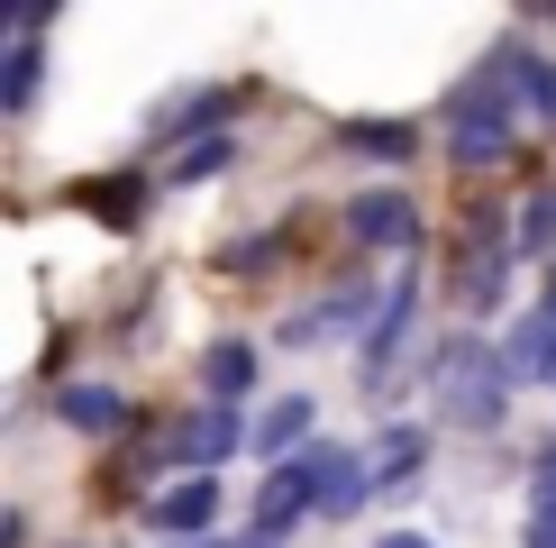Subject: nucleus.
<instances>
[{"label":"nucleus","instance_id":"12","mask_svg":"<svg viewBox=\"0 0 556 548\" xmlns=\"http://www.w3.org/2000/svg\"><path fill=\"white\" fill-rule=\"evenodd\" d=\"M502 375H511V384H556V320H539V311H529L520 320V329L511 338H502Z\"/></svg>","mask_w":556,"mask_h":548},{"label":"nucleus","instance_id":"11","mask_svg":"<svg viewBox=\"0 0 556 548\" xmlns=\"http://www.w3.org/2000/svg\"><path fill=\"white\" fill-rule=\"evenodd\" d=\"M55 411H64V429H91V439H110V429L137 421V402L119 394V384H64Z\"/></svg>","mask_w":556,"mask_h":548},{"label":"nucleus","instance_id":"22","mask_svg":"<svg viewBox=\"0 0 556 548\" xmlns=\"http://www.w3.org/2000/svg\"><path fill=\"white\" fill-rule=\"evenodd\" d=\"M18 539H28V521H18V512H0V548H18Z\"/></svg>","mask_w":556,"mask_h":548},{"label":"nucleus","instance_id":"9","mask_svg":"<svg viewBox=\"0 0 556 548\" xmlns=\"http://www.w3.org/2000/svg\"><path fill=\"white\" fill-rule=\"evenodd\" d=\"M64 201L91 211L101 228H137L147 220V174H83V183H64Z\"/></svg>","mask_w":556,"mask_h":548},{"label":"nucleus","instance_id":"15","mask_svg":"<svg viewBox=\"0 0 556 548\" xmlns=\"http://www.w3.org/2000/svg\"><path fill=\"white\" fill-rule=\"evenodd\" d=\"M201 384H211L219 411H238V394L256 384V338H219V348L201 357Z\"/></svg>","mask_w":556,"mask_h":548},{"label":"nucleus","instance_id":"20","mask_svg":"<svg viewBox=\"0 0 556 548\" xmlns=\"http://www.w3.org/2000/svg\"><path fill=\"white\" fill-rule=\"evenodd\" d=\"M520 548H556V512H529V531H520Z\"/></svg>","mask_w":556,"mask_h":548},{"label":"nucleus","instance_id":"19","mask_svg":"<svg viewBox=\"0 0 556 548\" xmlns=\"http://www.w3.org/2000/svg\"><path fill=\"white\" fill-rule=\"evenodd\" d=\"M529 494H539V512H556V448H539V466H529Z\"/></svg>","mask_w":556,"mask_h":548},{"label":"nucleus","instance_id":"23","mask_svg":"<svg viewBox=\"0 0 556 548\" xmlns=\"http://www.w3.org/2000/svg\"><path fill=\"white\" fill-rule=\"evenodd\" d=\"M192 548H274V539H256V531H247V539H192Z\"/></svg>","mask_w":556,"mask_h":548},{"label":"nucleus","instance_id":"5","mask_svg":"<svg viewBox=\"0 0 556 548\" xmlns=\"http://www.w3.org/2000/svg\"><path fill=\"white\" fill-rule=\"evenodd\" d=\"M410 311H420V284H392L383 302H375V320H365V357H356V375L375 384H392V357H402V338H410Z\"/></svg>","mask_w":556,"mask_h":548},{"label":"nucleus","instance_id":"3","mask_svg":"<svg viewBox=\"0 0 556 548\" xmlns=\"http://www.w3.org/2000/svg\"><path fill=\"white\" fill-rule=\"evenodd\" d=\"M346 238L356 247H420V201L402 183H375V192L346 201Z\"/></svg>","mask_w":556,"mask_h":548},{"label":"nucleus","instance_id":"17","mask_svg":"<svg viewBox=\"0 0 556 548\" xmlns=\"http://www.w3.org/2000/svg\"><path fill=\"white\" fill-rule=\"evenodd\" d=\"M228 165H238V137H228V128H211L201 147H174V183H182V192L211 183V174H228Z\"/></svg>","mask_w":556,"mask_h":548},{"label":"nucleus","instance_id":"1","mask_svg":"<svg viewBox=\"0 0 556 548\" xmlns=\"http://www.w3.org/2000/svg\"><path fill=\"white\" fill-rule=\"evenodd\" d=\"M511 128H520V110H511V91H502V74H493V64H475V74L447 91V155L466 174L511 165V147H520Z\"/></svg>","mask_w":556,"mask_h":548},{"label":"nucleus","instance_id":"24","mask_svg":"<svg viewBox=\"0 0 556 548\" xmlns=\"http://www.w3.org/2000/svg\"><path fill=\"white\" fill-rule=\"evenodd\" d=\"M539 320H556V257H547V302H539Z\"/></svg>","mask_w":556,"mask_h":548},{"label":"nucleus","instance_id":"10","mask_svg":"<svg viewBox=\"0 0 556 548\" xmlns=\"http://www.w3.org/2000/svg\"><path fill=\"white\" fill-rule=\"evenodd\" d=\"M311 421H319V411H311V394H274V402H265V421L247 429V448L283 466V457H301V448H311Z\"/></svg>","mask_w":556,"mask_h":548},{"label":"nucleus","instance_id":"6","mask_svg":"<svg viewBox=\"0 0 556 548\" xmlns=\"http://www.w3.org/2000/svg\"><path fill=\"white\" fill-rule=\"evenodd\" d=\"M483 64L502 74L511 110H529V120H547V128H556V55H539V46H493Z\"/></svg>","mask_w":556,"mask_h":548},{"label":"nucleus","instance_id":"14","mask_svg":"<svg viewBox=\"0 0 556 548\" xmlns=\"http://www.w3.org/2000/svg\"><path fill=\"white\" fill-rule=\"evenodd\" d=\"M338 147L375 155V165H410V155H420V128L410 120H338Z\"/></svg>","mask_w":556,"mask_h":548},{"label":"nucleus","instance_id":"13","mask_svg":"<svg viewBox=\"0 0 556 548\" xmlns=\"http://www.w3.org/2000/svg\"><path fill=\"white\" fill-rule=\"evenodd\" d=\"M420 466H429V429L392 421V429H383V448L365 457V485H375V494H392V485H410V475H420Z\"/></svg>","mask_w":556,"mask_h":548},{"label":"nucleus","instance_id":"21","mask_svg":"<svg viewBox=\"0 0 556 548\" xmlns=\"http://www.w3.org/2000/svg\"><path fill=\"white\" fill-rule=\"evenodd\" d=\"M375 548H438V539H420V531H383Z\"/></svg>","mask_w":556,"mask_h":548},{"label":"nucleus","instance_id":"7","mask_svg":"<svg viewBox=\"0 0 556 548\" xmlns=\"http://www.w3.org/2000/svg\"><path fill=\"white\" fill-rule=\"evenodd\" d=\"M147 521H155V531H165L174 548L211 539V521H219V485H211V475H182V485H165V494L147 502Z\"/></svg>","mask_w":556,"mask_h":548},{"label":"nucleus","instance_id":"4","mask_svg":"<svg viewBox=\"0 0 556 548\" xmlns=\"http://www.w3.org/2000/svg\"><path fill=\"white\" fill-rule=\"evenodd\" d=\"M301 466H311V512L346 521V512H365V502H375V485H365V457H356V448H301Z\"/></svg>","mask_w":556,"mask_h":548},{"label":"nucleus","instance_id":"16","mask_svg":"<svg viewBox=\"0 0 556 548\" xmlns=\"http://www.w3.org/2000/svg\"><path fill=\"white\" fill-rule=\"evenodd\" d=\"M511 257H556V183L520 201V228H511Z\"/></svg>","mask_w":556,"mask_h":548},{"label":"nucleus","instance_id":"8","mask_svg":"<svg viewBox=\"0 0 556 548\" xmlns=\"http://www.w3.org/2000/svg\"><path fill=\"white\" fill-rule=\"evenodd\" d=\"M238 448H247V421H238V411H219V402L192 411V421L165 439V457H174V466H192V475H211L219 457H238Z\"/></svg>","mask_w":556,"mask_h":548},{"label":"nucleus","instance_id":"2","mask_svg":"<svg viewBox=\"0 0 556 548\" xmlns=\"http://www.w3.org/2000/svg\"><path fill=\"white\" fill-rule=\"evenodd\" d=\"M429 384L466 429H502V411H511V375H502V357L483 348V338H447V348L429 357Z\"/></svg>","mask_w":556,"mask_h":548},{"label":"nucleus","instance_id":"18","mask_svg":"<svg viewBox=\"0 0 556 548\" xmlns=\"http://www.w3.org/2000/svg\"><path fill=\"white\" fill-rule=\"evenodd\" d=\"M283 238H292V228H265V238H228V247H219V265H228V274H256V265L283 257Z\"/></svg>","mask_w":556,"mask_h":548}]
</instances>
